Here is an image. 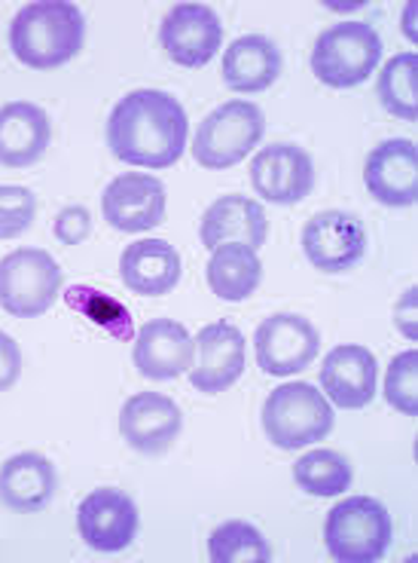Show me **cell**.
Wrapping results in <instances>:
<instances>
[{
  "mask_svg": "<svg viewBox=\"0 0 418 563\" xmlns=\"http://www.w3.org/2000/svg\"><path fill=\"white\" fill-rule=\"evenodd\" d=\"M190 135L183 104L171 92L135 89L108 120V144L116 159L147 169H171L181 159Z\"/></svg>",
  "mask_w": 418,
  "mask_h": 563,
  "instance_id": "cell-1",
  "label": "cell"
},
{
  "mask_svg": "<svg viewBox=\"0 0 418 563\" xmlns=\"http://www.w3.org/2000/svg\"><path fill=\"white\" fill-rule=\"evenodd\" d=\"M86 22L80 7L65 0L25 3L10 25V46L22 65L34 70L61 68L83 49Z\"/></svg>",
  "mask_w": 418,
  "mask_h": 563,
  "instance_id": "cell-2",
  "label": "cell"
},
{
  "mask_svg": "<svg viewBox=\"0 0 418 563\" xmlns=\"http://www.w3.org/2000/svg\"><path fill=\"white\" fill-rule=\"evenodd\" d=\"M334 429V405L312 383H281L263 405V432L281 451H303Z\"/></svg>",
  "mask_w": 418,
  "mask_h": 563,
  "instance_id": "cell-3",
  "label": "cell"
},
{
  "mask_svg": "<svg viewBox=\"0 0 418 563\" xmlns=\"http://www.w3.org/2000/svg\"><path fill=\"white\" fill-rule=\"evenodd\" d=\"M388 508L373 496H349L330 508L324 521V545L339 563H376L391 549Z\"/></svg>",
  "mask_w": 418,
  "mask_h": 563,
  "instance_id": "cell-4",
  "label": "cell"
},
{
  "mask_svg": "<svg viewBox=\"0 0 418 563\" xmlns=\"http://www.w3.org/2000/svg\"><path fill=\"white\" fill-rule=\"evenodd\" d=\"M266 132L263 111L251 101H226L199 123L193 156L202 169H233L260 144Z\"/></svg>",
  "mask_w": 418,
  "mask_h": 563,
  "instance_id": "cell-5",
  "label": "cell"
},
{
  "mask_svg": "<svg viewBox=\"0 0 418 563\" xmlns=\"http://www.w3.org/2000/svg\"><path fill=\"white\" fill-rule=\"evenodd\" d=\"M382 58V41L366 22H339L312 46V74L330 89L361 86Z\"/></svg>",
  "mask_w": 418,
  "mask_h": 563,
  "instance_id": "cell-6",
  "label": "cell"
},
{
  "mask_svg": "<svg viewBox=\"0 0 418 563\" xmlns=\"http://www.w3.org/2000/svg\"><path fill=\"white\" fill-rule=\"evenodd\" d=\"M61 267L43 249H15L0 261V310L15 319H37L56 303Z\"/></svg>",
  "mask_w": 418,
  "mask_h": 563,
  "instance_id": "cell-7",
  "label": "cell"
},
{
  "mask_svg": "<svg viewBox=\"0 0 418 563\" xmlns=\"http://www.w3.org/2000/svg\"><path fill=\"white\" fill-rule=\"evenodd\" d=\"M321 350V334L308 322L306 316L296 312H275L257 328L253 352L257 365L269 377H293L306 371Z\"/></svg>",
  "mask_w": 418,
  "mask_h": 563,
  "instance_id": "cell-8",
  "label": "cell"
},
{
  "mask_svg": "<svg viewBox=\"0 0 418 563\" xmlns=\"http://www.w3.org/2000/svg\"><path fill=\"white\" fill-rule=\"evenodd\" d=\"M303 252L321 273H346L366 254V227L351 211H318L303 227Z\"/></svg>",
  "mask_w": 418,
  "mask_h": 563,
  "instance_id": "cell-9",
  "label": "cell"
},
{
  "mask_svg": "<svg viewBox=\"0 0 418 563\" xmlns=\"http://www.w3.org/2000/svg\"><path fill=\"white\" fill-rule=\"evenodd\" d=\"M245 334L233 322L205 324L193 340V367L190 383L205 395H221L233 389L245 374Z\"/></svg>",
  "mask_w": 418,
  "mask_h": 563,
  "instance_id": "cell-10",
  "label": "cell"
},
{
  "mask_svg": "<svg viewBox=\"0 0 418 563\" xmlns=\"http://www.w3.org/2000/svg\"><path fill=\"white\" fill-rule=\"evenodd\" d=\"M224 41L221 15L205 3H178L171 7L159 29V43L166 56L181 68H202L217 56Z\"/></svg>",
  "mask_w": 418,
  "mask_h": 563,
  "instance_id": "cell-11",
  "label": "cell"
},
{
  "mask_svg": "<svg viewBox=\"0 0 418 563\" xmlns=\"http://www.w3.org/2000/svg\"><path fill=\"white\" fill-rule=\"evenodd\" d=\"M251 184L272 206H296L315 187V163L300 144H269L251 159Z\"/></svg>",
  "mask_w": 418,
  "mask_h": 563,
  "instance_id": "cell-12",
  "label": "cell"
},
{
  "mask_svg": "<svg viewBox=\"0 0 418 563\" xmlns=\"http://www.w3.org/2000/svg\"><path fill=\"white\" fill-rule=\"evenodd\" d=\"M77 527L89 549L116 554L128 549L138 533V506L116 487H98L80 503Z\"/></svg>",
  "mask_w": 418,
  "mask_h": 563,
  "instance_id": "cell-13",
  "label": "cell"
},
{
  "mask_svg": "<svg viewBox=\"0 0 418 563\" xmlns=\"http://www.w3.org/2000/svg\"><path fill=\"white\" fill-rule=\"evenodd\" d=\"M104 221L123 233H147L166 221V184L154 175L128 172L108 184L101 197Z\"/></svg>",
  "mask_w": 418,
  "mask_h": 563,
  "instance_id": "cell-14",
  "label": "cell"
},
{
  "mask_svg": "<svg viewBox=\"0 0 418 563\" xmlns=\"http://www.w3.org/2000/svg\"><path fill=\"white\" fill-rule=\"evenodd\" d=\"M363 181L376 202L406 209L418 199V147L409 139H391L373 147L363 166Z\"/></svg>",
  "mask_w": 418,
  "mask_h": 563,
  "instance_id": "cell-15",
  "label": "cell"
},
{
  "mask_svg": "<svg viewBox=\"0 0 418 563\" xmlns=\"http://www.w3.org/2000/svg\"><path fill=\"white\" fill-rule=\"evenodd\" d=\"M181 408L162 393H138L120 410V432L132 451L144 456L166 453L181 435Z\"/></svg>",
  "mask_w": 418,
  "mask_h": 563,
  "instance_id": "cell-16",
  "label": "cell"
},
{
  "mask_svg": "<svg viewBox=\"0 0 418 563\" xmlns=\"http://www.w3.org/2000/svg\"><path fill=\"white\" fill-rule=\"evenodd\" d=\"M132 358L147 380H178L193 365V338L181 322L154 319L138 331Z\"/></svg>",
  "mask_w": 418,
  "mask_h": 563,
  "instance_id": "cell-17",
  "label": "cell"
},
{
  "mask_svg": "<svg viewBox=\"0 0 418 563\" xmlns=\"http://www.w3.org/2000/svg\"><path fill=\"white\" fill-rule=\"evenodd\" d=\"M202 245L214 252L224 242H245L248 249H263L269 240V221L266 209L257 199L245 194H226L217 202H211V209L202 214Z\"/></svg>",
  "mask_w": 418,
  "mask_h": 563,
  "instance_id": "cell-18",
  "label": "cell"
},
{
  "mask_svg": "<svg viewBox=\"0 0 418 563\" xmlns=\"http://www.w3.org/2000/svg\"><path fill=\"white\" fill-rule=\"evenodd\" d=\"M53 141L49 113L31 101H10L0 108V166H34Z\"/></svg>",
  "mask_w": 418,
  "mask_h": 563,
  "instance_id": "cell-19",
  "label": "cell"
},
{
  "mask_svg": "<svg viewBox=\"0 0 418 563\" xmlns=\"http://www.w3.org/2000/svg\"><path fill=\"white\" fill-rule=\"evenodd\" d=\"M376 355L366 346H336L321 365L327 398L346 410H361L376 398Z\"/></svg>",
  "mask_w": 418,
  "mask_h": 563,
  "instance_id": "cell-20",
  "label": "cell"
},
{
  "mask_svg": "<svg viewBox=\"0 0 418 563\" xmlns=\"http://www.w3.org/2000/svg\"><path fill=\"white\" fill-rule=\"evenodd\" d=\"M120 276L135 295L162 297L181 282V254L166 240L132 242L120 257Z\"/></svg>",
  "mask_w": 418,
  "mask_h": 563,
  "instance_id": "cell-21",
  "label": "cell"
},
{
  "mask_svg": "<svg viewBox=\"0 0 418 563\" xmlns=\"http://www.w3.org/2000/svg\"><path fill=\"white\" fill-rule=\"evenodd\" d=\"M56 493V465L43 453H15L0 465V503L19 511H43Z\"/></svg>",
  "mask_w": 418,
  "mask_h": 563,
  "instance_id": "cell-22",
  "label": "cell"
},
{
  "mask_svg": "<svg viewBox=\"0 0 418 563\" xmlns=\"http://www.w3.org/2000/svg\"><path fill=\"white\" fill-rule=\"evenodd\" d=\"M281 53L263 34L229 43L224 53V84L236 92H263L279 80Z\"/></svg>",
  "mask_w": 418,
  "mask_h": 563,
  "instance_id": "cell-23",
  "label": "cell"
},
{
  "mask_svg": "<svg viewBox=\"0 0 418 563\" xmlns=\"http://www.w3.org/2000/svg\"><path fill=\"white\" fill-rule=\"evenodd\" d=\"M263 264L253 249L245 242H224L211 252L208 261V288L221 300L241 303L260 288Z\"/></svg>",
  "mask_w": 418,
  "mask_h": 563,
  "instance_id": "cell-24",
  "label": "cell"
},
{
  "mask_svg": "<svg viewBox=\"0 0 418 563\" xmlns=\"http://www.w3.org/2000/svg\"><path fill=\"white\" fill-rule=\"evenodd\" d=\"M293 481L308 496L334 499V496H342L351 487V463L336 451L303 453L293 463Z\"/></svg>",
  "mask_w": 418,
  "mask_h": 563,
  "instance_id": "cell-25",
  "label": "cell"
},
{
  "mask_svg": "<svg viewBox=\"0 0 418 563\" xmlns=\"http://www.w3.org/2000/svg\"><path fill=\"white\" fill-rule=\"evenodd\" d=\"M379 99L385 111L416 123L418 120V56L416 53H400L379 74Z\"/></svg>",
  "mask_w": 418,
  "mask_h": 563,
  "instance_id": "cell-26",
  "label": "cell"
},
{
  "mask_svg": "<svg viewBox=\"0 0 418 563\" xmlns=\"http://www.w3.org/2000/svg\"><path fill=\"white\" fill-rule=\"evenodd\" d=\"M65 303L74 312H83L86 319L98 324L101 331H108L113 340H132L135 338V322H132V312L116 300V297L98 291L92 285H70L65 291Z\"/></svg>",
  "mask_w": 418,
  "mask_h": 563,
  "instance_id": "cell-27",
  "label": "cell"
},
{
  "mask_svg": "<svg viewBox=\"0 0 418 563\" xmlns=\"http://www.w3.org/2000/svg\"><path fill=\"white\" fill-rule=\"evenodd\" d=\"M211 563H269L272 549L263 533L248 521L221 523L208 539Z\"/></svg>",
  "mask_w": 418,
  "mask_h": 563,
  "instance_id": "cell-28",
  "label": "cell"
},
{
  "mask_svg": "<svg viewBox=\"0 0 418 563\" xmlns=\"http://www.w3.org/2000/svg\"><path fill=\"white\" fill-rule=\"evenodd\" d=\"M385 398L394 410L406 417L418 413V352H400L394 355L385 377Z\"/></svg>",
  "mask_w": 418,
  "mask_h": 563,
  "instance_id": "cell-29",
  "label": "cell"
},
{
  "mask_svg": "<svg viewBox=\"0 0 418 563\" xmlns=\"http://www.w3.org/2000/svg\"><path fill=\"white\" fill-rule=\"evenodd\" d=\"M37 214V199L29 187L19 184H0V240L22 236Z\"/></svg>",
  "mask_w": 418,
  "mask_h": 563,
  "instance_id": "cell-30",
  "label": "cell"
},
{
  "mask_svg": "<svg viewBox=\"0 0 418 563\" xmlns=\"http://www.w3.org/2000/svg\"><path fill=\"white\" fill-rule=\"evenodd\" d=\"M92 233V218L83 206H65L56 218V236L65 245H80Z\"/></svg>",
  "mask_w": 418,
  "mask_h": 563,
  "instance_id": "cell-31",
  "label": "cell"
},
{
  "mask_svg": "<svg viewBox=\"0 0 418 563\" xmlns=\"http://www.w3.org/2000/svg\"><path fill=\"white\" fill-rule=\"evenodd\" d=\"M19 377H22V350L10 334L0 331V393L13 389Z\"/></svg>",
  "mask_w": 418,
  "mask_h": 563,
  "instance_id": "cell-32",
  "label": "cell"
},
{
  "mask_svg": "<svg viewBox=\"0 0 418 563\" xmlns=\"http://www.w3.org/2000/svg\"><path fill=\"white\" fill-rule=\"evenodd\" d=\"M416 303H418V291L416 288H409V291L400 297V303L394 307V322H397V328H400V334H404L406 340H418Z\"/></svg>",
  "mask_w": 418,
  "mask_h": 563,
  "instance_id": "cell-33",
  "label": "cell"
},
{
  "mask_svg": "<svg viewBox=\"0 0 418 563\" xmlns=\"http://www.w3.org/2000/svg\"><path fill=\"white\" fill-rule=\"evenodd\" d=\"M418 13V7L416 3H406V15H404V22H406V37H409V41H418L416 34H413V15Z\"/></svg>",
  "mask_w": 418,
  "mask_h": 563,
  "instance_id": "cell-34",
  "label": "cell"
}]
</instances>
